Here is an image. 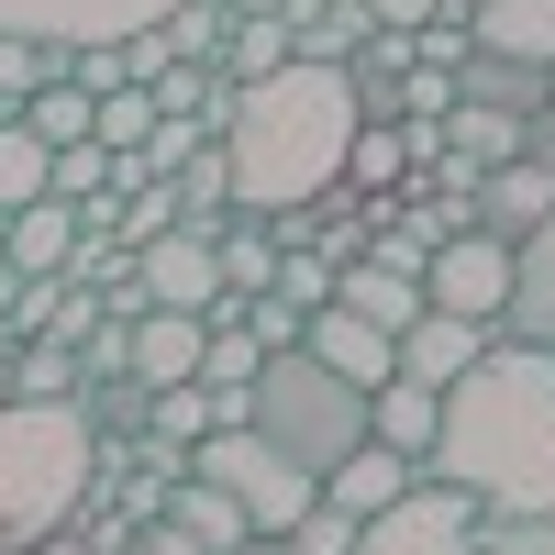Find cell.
Listing matches in <instances>:
<instances>
[{
	"label": "cell",
	"mask_w": 555,
	"mask_h": 555,
	"mask_svg": "<svg viewBox=\"0 0 555 555\" xmlns=\"http://www.w3.org/2000/svg\"><path fill=\"white\" fill-rule=\"evenodd\" d=\"M500 334H522V345L555 356V211L512 245V300H500Z\"/></svg>",
	"instance_id": "cell-12"
},
{
	"label": "cell",
	"mask_w": 555,
	"mask_h": 555,
	"mask_svg": "<svg viewBox=\"0 0 555 555\" xmlns=\"http://www.w3.org/2000/svg\"><path fill=\"white\" fill-rule=\"evenodd\" d=\"M467 211H478V234H500V245H522L533 222L555 211V167H533V156H500V167H478V190H467Z\"/></svg>",
	"instance_id": "cell-11"
},
{
	"label": "cell",
	"mask_w": 555,
	"mask_h": 555,
	"mask_svg": "<svg viewBox=\"0 0 555 555\" xmlns=\"http://www.w3.org/2000/svg\"><path fill=\"white\" fill-rule=\"evenodd\" d=\"M44 190H56V201H101V190H112V145H56Z\"/></svg>",
	"instance_id": "cell-36"
},
{
	"label": "cell",
	"mask_w": 555,
	"mask_h": 555,
	"mask_svg": "<svg viewBox=\"0 0 555 555\" xmlns=\"http://www.w3.org/2000/svg\"><path fill=\"white\" fill-rule=\"evenodd\" d=\"M222 23H234L222 0H167V12H156V44H167V56H211Z\"/></svg>",
	"instance_id": "cell-33"
},
{
	"label": "cell",
	"mask_w": 555,
	"mask_h": 555,
	"mask_svg": "<svg viewBox=\"0 0 555 555\" xmlns=\"http://www.w3.org/2000/svg\"><path fill=\"white\" fill-rule=\"evenodd\" d=\"M478 555H555V512H512V522H478Z\"/></svg>",
	"instance_id": "cell-37"
},
{
	"label": "cell",
	"mask_w": 555,
	"mask_h": 555,
	"mask_svg": "<svg viewBox=\"0 0 555 555\" xmlns=\"http://www.w3.org/2000/svg\"><path fill=\"white\" fill-rule=\"evenodd\" d=\"M145 133H156V89L145 78H122V89H101V112H89V145H145Z\"/></svg>",
	"instance_id": "cell-28"
},
{
	"label": "cell",
	"mask_w": 555,
	"mask_h": 555,
	"mask_svg": "<svg viewBox=\"0 0 555 555\" xmlns=\"http://www.w3.org/2000/svg\"><path fill=\"white\" fill-rule=\"evenodd\" d=\"M67 67V44H34V34H0V122H12L34 101V78H56Z\"/></svg>",
	"instance_id": "cell-29"
},
{
	"label": "cell",
	"mask_w": 555,
	"mask_h": 555,
	"mask_svg": "<svg viewBox=\"0 0 555 555\" xmlns=\"http://www.w3.org/2000/svg\"><path fill=\"white\" fill-rule=\"evenodd\" d=\"M455 112V67H400V122H444Z\"/></svg>",
	"instance_id": "cell-38"
},
{
	"label": "cell",
	"mask_w": 555,
	"mask_h": 555,
	"mask_svg": "<svg viewBox=\"0 0 555 555\" xmlns=\"http://www.w3.org/2000/svg\"><path fill=\"white\" fill-rule=\"evenodd\" d=\"M423 478L467 489L478 512H555V356L522 334H489L467 366L444 378Z\"/></svg>",
	"instance_id": "cell-1"
},
{
	"label": "cell",
	"mask_w": 555,
	"mask_h": 555,
	"mask_svg": "<svg viewBox=\"0 0 555 555\" xmlns=\"http://www.w3.org/2000/svg\"><path fill=\"white\" fill-rule=\"evenodd\" d=\"M89 112H101V101H89L78 78H34V101H23V133H34L44 156H56V145H89Z\"/></svg>",
	"instance_id": "cell-23"
},
{
	"label": "cell",
	"mask_w": 555,
	"mask_h": 555,
	"mask_svg": "<svg viewBox=\"0 0 555 555\" xmlns=\"http://www.w3.org/2000/svg\"><path fill=\"white\" fill-rule=\"evenodd\" d=\"M167 522L190 533V544H211V555H234V544H245V512H234L211 478H178V489H167Z\"/></svg>",
	"instance_id": "cell-25"
},
{
	"label": "cell",
	"mask_w": 555,
	"mask_h": 555,
	"mask_svg": "<svg viewBox=\"0 0 555 555\" xmlns=\"http://www.w3.org/2000/svg\"><path fill=\"white\" fill-rule=\"evenodd\" d=\"M467 44L478 56H512V67H555V0H478Z\"/></svg>",
	"instance_id": "cell-13"
},
{
	"label": "cell",
	"mask_w": 555,
	"mask_h": 555,
	"mask_svg": "<svg viewBox=\"0 0 555 555\" xmlns=\"http://www.w3.org/2000/svg\"><path fill=\"white\" fill-rule=\"evenodd\" d=\"M0 245H12V211H0Z\"/></svg>",
	"instance_id": "cell-45"
},
{
	"label": "cell",
	"mask_w": 555,
	"mask_h": 555,
	"mask_svg": "<svg viewBox=\"0 0 555 555\" xmlns=\"http://www.w3.org/2000/svg\"><path fill=\"white\" fill-rule=\"evenodd\" d=\"M0 411H12V356H0Z\"/></svg>",
	"instance_id": "cell-44"
},
{
	"label": "cell",
	"mask_w": 555,
	"mask_h": 555,
	"mask_svg": "<svg viewBox=\"0 0 555 555\" xmlns=\"http://www.w3.org/2000/svg\"><path fill=\"white\" fill-rule=\"evenodd\" d=\"M201 311H133V389H178L201 378Z\"/></svg>",
	"instance_id": "cell-14"
},
{
	"label": "cell",
	"mask_w": 555,
	"mask_h": 555,
	"mask_svg": "<svg viewBox=\"0 0 555 555\" xmlns=\"http://www.w3.org/2000/svg\"><path fill=\"white\" fill-rule=\"evenodd\" d=\"M544 101H555V67H544Z\"/></svg>",
	"instance_id": "cell-46"
},
{
	"label": "cell",
	"mask_w": 555,
	"mask_h": 555,
	"mask_svg": "<svg viewBox=\"0 0 555 555\" xmlns=\"http://www.w3.org/2000/svg\"><path fill=\"white\" fill-rule=\"evenodd\" d=\"M0 256H12L23 278H67V256H78V211H67L56 190L23 201V211H12V245H0Z\"/></svg>",
	"instance_id": "cell-19"
},
{
	"label": "cell",
	"mask_w": 555,
	"mask_h": 555,
	"mask_svg": "<svg viewBox=\"0 0 555 555\" xmlns=\"http://www.w3.org/2000/svg\"><path fill=\"white\" fill-rule=\"evenodd\" d=\"M522 156H533V167H555V101H544V112L522 122Z\"/></svg>",
	"instance_id": "cell-41"
},
{
	"label": "cell",
	"mask_w": 555,
	"mask_h": 555,
	"mask_svg": "<svg viewBox=\"0 0 555 555\" xmlns=\"http://www.w3.org/2000/svg\"><path fill=\"white\" fill-rule=\"evenodd\" d=\"M167 0H0V34L34 44H89V34H145Z\"/></svg>",
	"instance_id": "cell-9"
},
{
	"label": "cell",
	"mask_w": 555,
	"mask_h": 555,
	"mask_svg": "<svg viewBox=\"0 0 555 555\" xmlns=\"http://www.w3.org/2000/svg\"><path fill=\"white\" fill-rule=\"evenodd\" d=\"M423 300H434V311H467V322H489V334H500V300H512V245L478 234V222H467V234H444V245L423 256Z\"/></svg>",
	"instance_id": "cell-7"
},
{
	"label": "cell",
	"mask_w": 555,
	"mask_h": 555,
	"mask_svg": "<svg viewBox=\"0 0 555 555\" xmlns=\"http://www.w3.org/2000/svg\"><path fill=\"white\" fill-rule=\"evenodd\" d=\"M278 300H300V311H322L334 300V256H311V245H278V278H267Z\"/></svg>",
	"instance_id": "cell-35"
},
{
	"label": "cell",
	"mask_w": 555,
	"mask_h": 555,
	"mask_svg": "<svg viewBox=\"0 0 555 555\" xmlns=\"http://www.w3.org/2000/svg\"><path fill=\"white\" fill-rule=\"evenodd\" d=\"M211 67L222 78H278V67H289V23H278V12H234V23H222V44H211Z\"/></svg>",
	"instance_id": "cell-20"
},
{
	"label": "cell",
	"mask_w": 555,
	"mask_h": 555,
	"mask_svg": "<svg viewBox=\"0 0 555 555\" xmlns=\"http://www.w3.org/2000/svg\"><path fill=\"white\" fill-rule=\"evenodd\" d=\"M234 555H289V544H278V533H245V544H234Z\"/></svg>",
	"instance_id": "cell-43"
},
{
	"label": "cell",
	"mask_w": 555,
	"mask_h": 555,
	"mask_svg": "<svg viewBox=\"0 0 555 555\" xmlns=\"http://www.w3.org/2000/svg\"><path fill=\"white\" fill-rule=\"evenodd\" d=\"M44 167H56V156H44L34 133H23V112H12V122H0V211H23V201H44Z\"/></svg>",
	"instance_id": "cell-30"
},
{
	"label": "cell",
	"mask_w": 555,
	"mask_h": 555,
	"mask_svg": "<svg viewBox=\"0 0 555 555\" xmlns=\"http://www.w3.org/2000/svg\"><path fill=\"white\" fill-rule=\"evenodd\" d=\"M478 345H489V322H467V311H434V300H423V311H411L400 334H389V378H423V389H444V378H455V366H467Z\"/></svg>",
	"instance_id": "cell-10"
},
{
	"label": "cell",
	"mask_w": 555,
	"mask_h": 555,
	"mask_svg": "<svg viewBox=\"0 0 555 555\" xmlns=\"http://www.w3.org/2000/svg\"><path fill=\"white\" fill-rule=\"evenodd\" d=\"M366 23H389V34H411V23H434V0H366Z\"/></svg>",
	"instance_id": "cell-40"
},
{
	"label": "cell",
	"mask_w": 555,
	"mask_h": 555,
	"mask_svg": "<svg viewBox=\"0 0 555 555\" xmlns=\"http://www.w3.org/2000/svg\"><path fill=\"white\" fill-rule=\"evenodd\" d=\"M133 289H145V311H211V300H222L211 234H190V222H167L156 245H133Z\"/></svg>",
	"instance_id": "cell-8"
},
{
	"label": "cell",
	"mask_w": 555,
	"mask_h": 555,
	"mask_svg": "<svg viewBox=\"0 0 555 555\" xmlns=\"http://www.w3.org/2000/svg\"><path fill=\"white\" fill-rule=\"evenodd\" d=\"M190 478H211L222 500H234L245 533H289V522L311 512V489H322V478H300L289 455H278L267 434H245V423H211V434L190 444Z\"/></svg>",
	"instance_id": "cell-5"
},
{
	"label": "cell",
	"mask_w": 555,
	"mask_h": 555,
	"mask_svg": "<svg viewBox=\"0 0 555 555\" xmlns=\"http://www.w3.org/2000/svg\"><path fill=\"white\" fill-rule=\"evenodd\" d=\"M245 434H267L300 478H322L345 444H366V389L334 378L311 345H278L256 378H245Z\"/></svg>",
	"instance_id": "cell-4"
},
{
	"label": "cell",
	"mask_w": 555,
	"mask_h": 555,
	"mask_svg": "<svg viewBox=\"0 0 555 555\" xmlns=\"http://www.w3.org/2000/svg\"><path fill=\"white\" fill-rule=\"evenodd\" d=\"M356 78L345 67H311L289 56L278 78H245L234 112H222V167H234V211H300L345 178V145H356Z\"/></svg>",
	"instance_id": "cell-2"
},
{
	"label": "cell",
	"mask_w": 555,
	"mask_h": 555,
	"mask_svg": "<svg viewBox=\"0 0 555 555\" xmlns=\"http://www.w3.org/2000/svg\"><path fill=\"white\" fill-rule=\"evenodd\" d=\"M122 555H211V544H190V533L156 512V522H133V544H122Z\"/></svg>",
	"instance_id": "cell-39"
},
{
	"label": "cell",
	"mask_w": 555,
	"mask_h": 555,
	"mask_svg": "<svg viewBox=\"0 0 555 555\" xmlns=\"http://www.w3.org/2000/svg\"><path fill=\"white\" fill-rule=\"evenodd\" d=\"M334 311H356V322H378V334H400V322L423 311V278H400V267H378V256H345V267H334Z\"/></svg>",
	"instance_id": "cell-18"
},
{
	"label": "cell",
	"mask_w": 555,
	"mask_h": 555,
	"mask_svg": "<svg viewBox=\"0 0 555 555\" xmlns=\"http://www.w3.org/2000/svg\"><path fill=\"white\" fill-rule=\"evenodd\" d=\"M12 311H23V267L0 256V322H12Z\"/></svg>",
	"instance_id": "cell-42"
},
{
	"label": "cell",
	"mask_w": 555,
	"mask_h": 555,
	"mask_svg": "<svg viewBox=\"0 0 555 555\" xmlns=\"http://www.w3.org/2000/svg\"><path fill=\"white\" fill-rule=\"evenodd\" d=\"M12 400H78V345L23 334V345H12Z\"/></svg>",
	"instance_id": "cell-27"
},
{
	"label": "cell",
	"mask_w": 555,
	"mask_h": 555,
	"mask_svg": "<svg viewBox=\"0 0 555 555\" xmlns=\"http://www.w3.org/2000/svg\"><path fill=\"white\" fill-rule=\"evenodd\" d=\"M345 190H411V133H400V122H356Z\"/></svg>",
	"instance_id": "cell-26"
},
{
	"label": "cell",
	"mask_w": 555,
	"mask_h": 555,
	"mask_svg": "<svg viewBox=\"0 0 555 555\" xmlns=\"http://www.w3.org/2000/svg\"><path fill=\"white\" fill-rule=\"evenodd\" d=\"M455 101H489V112H544V67H512V56H478L455 67Z\"/></svg>",
	"instance_id": "cell-24"
},
{
	"label": "cell",
	"mask_w": 555,
	"mask_h": 555,
	"mask_svg": "<svg viewBox=\"0 0 555 555\" xmlns=\"http://www.w3.org/2000/svg\"><path fill=\"white\" fill-rule=\"evenodd\" d=\"M300 345L334 366V378H356V389H378V378H389V334H378V322H356V311H334V300L300 322Z\"/></svg>",
	"instance_id": "cell-16"
},
{
	"label": "cell",
	"mask_w": 555,
	"mask_h": 555,
	"mask_svg": "<svg viewBox=\"0 0 555 555\" xmlns=\"http://www.w3.org/2000/svg\"><path fill=\"white\" fill-rule=\"evenodd\" d=\"M478 500L467 489H444V478H411L389 512H366L356 522V555H478Z\"/></svg>",
	"instance_id": "cell-6"
},
{
	"label": "cell",
	"mask_w": 555,
	"mask_h": 555,
	"mask_svg": "<svg viewBox=\"0 0 555 555\" xmlns=\"http://www.w3.org/2000/svg\"><path fill=\"white\" fill-rule=\"evenodd\" d=\"M167 190H178V222H190V234H222V222H234V167H222V145H190V167H178Z\"/></svg>",
	"instance_id": "cell-21"
},
{
	"label": "cell",
	"mask_w": 555,
	"mask_h": 555,
	"mask_svg": "<svg viewBox=\"0 0 555 555\" xmlns=\"http://www.w3.org/2000/svg\"><path fill=\"white\" fill-rule=\"evenodd\" d=\"M278 544H289V555H356V512H334V500L311 489V512L278 533Z\"/></svg>",
	"instance_id": "cell-34"
},
{
	"label": "cell",
	"mask_w": 555,
	"mask_h": 555,
	"mask_svg": "<svg viewBox=\"0 0 555 555\" xmlns=\"http://www.w3.org/2000/svg\"><path fill=\"white\" fill-rule=\"evenodd\" d=\"M89 489H101V434H89L78 400H12L0 411V555L67 533Z\"/></svg>",
	"instance_id": "cell-3"
},
{
	"label": "cell",
	"mask_w": 555,
	"mask_h": 555,
	"mask_svg": "<svg viewBox=\"0 0 555 555\" xmlns=\"http://www.w3.org/2000/svg\"><path fill=\"white\" fill-rule=\"evenodd\" d=\"M411 478H423V467H411V455H389V444H345L334 455V467H322V500H334V512H389V500L411 489Z\"/></svg>",
	"instance_id": "cell-15"
},
{
	"label": "cell",
	"mask_w": 555,
	"mask_h": 555,
	"mask_svg": "<svg viewBox=\"0 0 555 555\" xmlns=\"http://www.w3.org/2000/svg\"><path fill=\"white\" fill-rule=\"evenodd\" d=\"M256 366H267V345L245 334V322H211V334H201V389H245Z\"/></svg>",
	"instance_id": "cell-31"
},
{
	"label": "cell",
	"mask_w": 555,
	"mask_h": 555,
	"mask_svg": "<svg viewBox=\"0 0 555 555\" xmlns=\"http://www.w3.org/2000/svg\"><path fill=\"white\" fill-rule=\"evenodd\" d=\"M145 434H167V444H201V434H211V389H201V378L145 389Z\"/></svg>",
	"instance_id": "cell-32"
},
{
	"label": "cell",
	"mask_w": 555,
	"mask_h": 555,
	"mask_svg": "<svg viewBox=\"0 0 555 555\" xmlns=\"http://www.w3.org/2000/svg\"><path fill=\"white\" fill-rule=\"evenodd\" d=\"M522 122H533V112L455 101V112H444V156H467V167H500V156H522Z\"/></svg>",
	"instance_id": "cell-22"
},
{
	"label": "cell",
	"mask_w": 555,
	"mask_h": 555,
	"mask_svg": "<svg viewBox=\"0 0 555 555\" xmlns=\"http://www.w3.org/2000/svg\"><path fill=\"white\" fill-rule=\"evenodd\" d=\"M434 411H444V389H423V378H378V389H366V444H389V455H411V467H423Z\"/></svg>",
	"instance_id": "cell-17"
}]
</instances>
